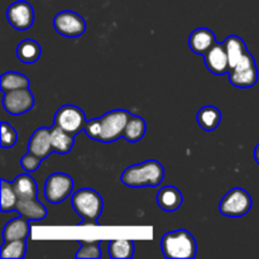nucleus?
<instances>
[{
	"label": "nucleus",
	"instance_id": "nucleus-1",
	"mask_svg": "<svg viewBox=\"0 0 259 259\" xmlns=\"http://www.w3.org/2000/svg\"><path fill=\"white\" fill-rule=\"evenodd\" d=\"M131 115L132 113L121 109L108 111L100 118L88 120L83 131L90 139L101 143H113L123 137Z\"/></svg>",
	"mask_w": 259,
	"mask_h": 259
},
{
	"label": "nucleus",
	"instance_id": "nucleus-2",
	"mask_svg": "<svg viewBox=\"0 0 259 259\" xmlns=\"http://www.w3.org/2000/svg\"><path fill=\"white\" fill-rule=\"evenodd\" d=\"M164 179V168L158 161L142 162L124 169L120 177L121 184L128 187H156Z\"/></svg>",
	"mask_w": 259,
	"mask_h": 259
},
{
	"label": "nucleus",
	"instance_id": "nucleus-3",
	"mask_svg": "<svg viewBox=\"0 0 259 259\" xmlns=\"http://www.w3.org/2000/svg\"><path fill=\"white\" fill-rule=\"evenodd\" d=\"M161 248L168 259H194L197 254L196 240L185 229L166 233L161 239Z\"/></svg>",
	"mask_w": 259,
	"mask_h": 259
},
{
	"label": "nucleus",
	"instance_id": "nucleus-4",
	"mask_svg": "<svg viewBox=\"0 0 259 259\" xmlns=\"http://www.w3.org/2000/svg\"><path fill=\"white\" fill-rule=\"evenodd\" d=\"M72 207L85 222L78 225H98L103 212V197L93 189H81L72 195Z\"/></svg>",
	"mask_w": 259,
	"mask_h": 259
},
{
	"label": "nucleus",
	"instance_id": "nucleus-5",
	"mask_svg": "<svg viewBox=\"0 0 259 259\" xmlns=\"http://www.w3.org/2000/svg\"><path fill=\"white\" fill-rule=\"evenodd\" d=\"M252 197L244 189L235 187L230 190L219 204V211L228 218H240L252 209Z\"/></svg>",
	"mask_w": 259,
	"mask_h": 259
},
{
	"label": "nucleus",
	"instance_id": "nucleus-6",
	"mask_svg": "<svg viewBox=\"0 0 259 259\" xmlns=\"http://www.w3.org/2000/svg\"><path fill=\"white\" fill-rule=\"evenodd\" d=\"M229 81L238 89H250L257 83L258 68L252 53L248 52L245 57L230 70Z\"/></svg>",
	"mask_w": 259,
	"mask_h": 259
},
{
	"label": "nucleus",
	"instance_id": "nucleus-7",
	"mask_svg": "<svg viewBox=\"0 0 259 259\" xmlns=\"http://www.w3.org/2000/svg\"><path fill=\"white\" fill-rule=\"evenodd\" d=\"M72 190V177L63 172H55L46 180L45 197L51 204H60L70 196Z\"/></svg>",
	"mask_w": 259,
	"mask_h": 259
},
{
	"label": "nucleus",
	"instance_id": "nucleus-8",
	"mask_svg": "<svg viewBox=\"0 0 259 259\" xmlns=\"http://www.w3.org/2000/svg\"><path fill=\"white\" fill-rule=\"evenodd\" d=\"M53 27L58 34L66 38H77L85 33L86 22L80 14L72 10H63L56 14Z\"/></svg>",
	"mask_w": 259,
	"mask_h": 259
},
{
	"label": "nucleus",
	"instance_id": "nucleus-9",
	"mask_svg": "<svg viewBox=\"0 0 259 259\" xmlns=\"http://www.w3.org/2000/svg\"><path fill=\"white\" fill-rule=\"evenodd\" d=\"M86 123L88 120H86L85 113L80 108H77L76 105H71V104L61 106L55 114L56 125L61 126L73 136L83 131Z\"/></svg>",
	"mask_w": 259,
	"mask_h": 259
},
{
	"label": "nucleus",
	"instance_id": "nucleus-10",
	"mask_svg": "<svg viewBox=\"0 0 259 259\" xmlns=\"http://www.w3.org/2000/svg\"><path fill=\"white\" fill-rule=\"evenodd\" d=\"M3 105L7 113L12 115H22L34 108V96L29 88L7 91L3 98Z\"/></svg>",
	"mask_w": 259,
	"mask_h": 259
},
{
	"label": "nucleus",
	"instance_id": "nucleus-11",
	"mask_svg": "<svg viewBox=\"0 0 259 259\" xmlns=\"http://www.w3.org/2000/svg\"><path fill=\"white\" fill-rule=\"evenodd\" d=\"M7 19L17 30H27L34 23V9L25 0H18L7 9Z\"/></svg>",
	"mask_w": 259,
	"mask_h": 259
},
{
	"label": "nucleus",
	"instance_id": "nucleus-12",
	"mask_svg": "<svg viewBox=\"0 0 259 259\" xmlns=\"http://www.w3.org/2000/svg\"><path fill=\"white\" fill-rule=\"evenodd\" d=\"M202 57L207 70L214 75L220 76L230 72L229 58L224 43L217 42Z\"/></svg>",
	"mask_w": 259,
	"mask_h": 259
},
{
	"label": "nucleus",
	"instance_id": "nucleus-13",
	"mask_svg": "<svg viewBox=\"0 0 259 259\" xmlns=\"http://www.w3.org/2000/svg\"><path fill=\"white\" fill-rule=\"evenodd\" d=\"M28 152L35 154L40 159H46L53 152L52 142H51L50 128H38L30 137L28 142Z\"/></svg>",
	"mask_w": 259,
	"mask_h": 259
},
{
	"label": "nucleus",
	"instance_id": "nucleus-14",
	"mask_svg": "<svg viewBox=\"0 0 259 259\" xmlns=\"http://www.w3.org/2000/svg\"><path fill=\"white\" fill-rule=\"evenodd\" d=\"M215 43H217L215 33L207 28H197L189 37L190 50L199 56H204Z\"/></svg>",
	"mask_w": 259,
	"mask_h": 259
},
{
	"label": "nucleus",
	"instance_id": "nucleus-15",
	"mask_svg": "<svg viewBox=\"0 0 259 259\" xmlns=\"http://www.w3.org/2000/svg\"><path fill=\"white\" fill-rule=\"evenodd\" d=\"M15 211L29 222H39L47 217V209L40 201L35 199H18Z\"/></svg>",
	"mask_w": 259,
	"mask_h": 259
},
{
	"label": "nucleus",
	"instance_id": "nucleus-16",
	"mask_svg": "<svg viewBox=\"0 0 259 259\" xmlns=\"http://www.w3.org/2000/svg\"><path fill=\"white\" fill-rule=\"evenodd\" d=\"M184 196L181 191L175 186H164L157 194V204L162 210L167 212H174L181 207Z\"/></svg>",
	"mask_w": 259,
	"mask_h": 259
},
{
	"label": "nucleus",
	"instance_id": "nucleus-17",
	"mask_svg": "<svg viewBox=\"0 0 259 259\" xmlns=\"http://www.w3.org/2000/svg\"><path fill=\"white\" fill-rule=\"evenodd\" d=\"M50 132L53 152L60 154H67L68 152H71V149L73 148V144H75V136L73 134L68 133L56 124L52 128H50Z\"/></svg>",
	"mask_w": 259,
	"mask_h": 259
},
{
	"label": "nucleus",
	"instance_id": "nucleus-18",
	"mask_svg": "<svg viewBox=\"0 0 259 259\" xmlns=\"http://www.w3.org/2000/svg\"><path fill=\"white\" fill-rule=\"evenodd\" d=\"M223 43H224L225 50H227L228 58H229L230 63V70H232L233 67H235L245 57V55L249 51H248L244 40L235 34H232L225 38V40Z\"/></svg>",
	"mask_w": 259,
	"mask_h": 259
},
{
	"label": "nucleus",
	"instance_id": "nucleus-19",
	"mask_svg": "<svg viewBox=\"0 0 259 259\" xmlns=\"http://www.w3.org/2000/svg\"><path fill=\"white\" fill-rule=\"evenodd\" d=\"M29 220L25 219L20 215L19 218L10 220L3 229V238L4 242L8 240H17V239H27L29 235Z\"/></svg>",
	"mask_w": 259,
	"mask_h": 259
},
{
	"label": "nucleus",
	"instance_id": "nucleus-20",
	"mask_svg": "<svg viewBox=\"0 0 259 259\" xmlns=\"http://www.w3.org/2000/svg\"><path fill=\"white\" fill-rule=\"evenodd\" d=\"M12 184L18 199H35L37 197V182L28 172L19 175Z\"/></svg>",
	"mask_w": 259,
	"mask_h": 259
},
{
	"label": "nucleus",
	"instance_id": "nucleus-21",
	"mask_svg": "<svg viewBox=\"0 0 259 259\" xmlns=\"http://www.w3.org/2000/svg\"><path fill=\"white\" fill-rule=\"evenodd\" d=\"M197 123L204 131L214 132L222 121V111L217 106H204L197 113Z\"/></svg>",
	"mask_w": 259,
	"mask_h": 259
},
{
	"label": "nucleus",
	"instance_id": "nucleus-22",
	"mask_svg": "<svg viewBox=\"0 0 259 259\" xmlns=\"http://www.w3.org/2000/svg\"><path fill=\"white\" fill-rule=\"evenodd\" d=\"M146 120H144L143 118H141V116L133 115V114H132L128 123H126L125 129H124L123 132V138L125 139L126 142L136 143V142H139L144 136H146Z\"/></svg>",
	"mask_w": 259,
	"mask_h": 259
},
{
	"label": "nucleus",
	"instance_id": "nucleus-23",
	"mask_svg": "<svg viewBox=\"0 0 259 259\" xmlns=\"http://www.w3.org/2000/svg\"><path fill=\"white\" fill-rule=\"evenodd\" d=\"M42 55V50L37 40L34 39H24L18 45L17 56L22 62L24 63H34L39 60Z\"/></svg>",
	"mask_w": 259,
	"mask_h": 259
},
{
	"label": "nucleus",
	"instance_id": "nucleus-24",
	"mask_svg": "<svg viewBox=\"0 0 259 259\" xmlns=\"http://www.w3.org/2000/svg\"><path fill=\"white\" fill-rule=\"evenodd\" d=\"M134 242L129 239H113L109 242L108 247L109 255L114 259L132 258L134 255Z\"/></svg>",
	"mask_w": 259,
	"mask_h": 259
},
{
	"label": "nucleus",
	"instance_id": "nucleus-25",
	"mask_svg": "<svg viewBox=\"0 0 259 259\" xmlns=\"http://www.w3.org/2000/svg\"><path fill=\"white\" fill-rule=\"evenodd\" d=\"M0 83H2V90L4 93L18 90V89L29 88V80H28L27 76L20 72H15V71L3 73Z\"/></svg>",
	"mask_w": 259,
	"mask_h": 259
},
{
	"label": "nucleus",
	"instance_id": "nucleus-26",
	"mask_svg": "<svg viewBox=\"0 0 259 259\" xmlns=\"http://www.w3.org/2000/svg\"><path fill=\"white\" fill-rule=\"evenodd\" d=\"M25 250H27L25 239L8 240L2 245L0 257L3 259H23L25 257Z\"/></svg>",
	"mask_w": 259,
	"mask_h": 259
},
{
	"label": "nucleus",
	"instance_id": "nucleus-27",
	"mask_svg": "<svg viewBox=\"0 0 259 259\" xmlns=\"http://www.w3.org/2000/svg\"><path fill=\"white\" fill-rule=\"evenodd\" d=\"M18 196L15 194L13 184L8 182L7 180H2V211H15Z\"/></svg>",
	"mask_w": 259,
	"mask_h": 259
},
{
	"label": "nucleus",
	"instance_id": "nucleus-28",
	"mask_svg": "<svg viewBox=\"0 0 259 259\" xmlns=\"http://www.w3.org/2000/svg\"><path fill=\"white\" fill-rule=\"evenodd\" d=\"M80 244V249L77 250L75 257L76 258H91L98 259L101 257L100 244L101 240H93V242H86V240H77Z\"/></svg>",
	"mask_w": 259,
	"mask_h": 259
},
{
	"label": "nucleus",
	"instance_id": "nucleus-29",
	"mask_svg": "<svg viewBox=\"0 0 259 259\" xmlns=\"http://www.w3.org/2000/svg\"><path fill=\"white\" fill-rule=\"evenodd\" d=\"M17 131L7 121H2V148L9 149L17 143Z\"/></svg>",
	"mask_w": 259,
	"mask_h": 259
},
{
	"label": "nucleus",
	"instance_id": "nucleus-30",
	"mask_svg": "<svg viewBox=\"0 0 259 259\" xmlns=\"http://www.w3.org/2000/svg\"><path fill=\"white\" fill-rule=\"evenodd\" d=\"M40 162H42V159L38 156H35V154L30 153V152L24 154L23 158L20 159V164H22L23 169L25 172H28V174H32V172L37 171L38 167L40 166Z\"/></svg>",
	"mask_w": 259,
	"mask_h": 259
},
{
	"label": "nucleus",
	"instance_id": "nucleus-31",
	"mask_svg": "<svg viewBox=\"0 0 259 259\" xmlns=\"http://www.w3.org/2000/svg\"><path fill=\"white\" fill-rule=\"evenodd\" d=\"M254 159H255V162L259 164V143L255 146V149H254Z\"/></svg>",
	"mask_w": 259,
	"mask_h": 259
}]
</instances>
